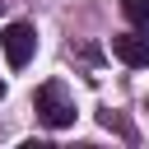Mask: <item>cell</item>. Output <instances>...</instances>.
<instances>
[{
	"instance_id": "cell-1",
	"label": "cell",
	"mask_w": 149,
	"mask_h": 149,
	"mask_svg": "<svg viewBox=\"0 0 149 149\" xmlns=\"http://www.w3.org/2000/svg\"><path fill=\"white\" fill-rule=\"evenodd\" d=\"M33 107H37V121H42V126H51V130H65V126H74V102L65 98V84H56V79L37 88Z\"/></svg>"
},
{
	"instance_id": "cell-2",
	"label": "cell",
	"mask_w": 149,
	"mask_h": 149,
	"mask_svg": "<svg viewBox=\"0 0 149 149\" xmlns=\"http://www.w3.org/2000/svg\"><path fill=\"white\" fill-rule=\"evenodd\" d=\"M0 47H5V61H9L14 70H23V65L33 61V51H37V33H33V23H9V28L0 33Z\"/></svg>"
},
{
	"instance_id": "cell-3",
	"label": "cell",
	"mask_w": 149,
	"mask_h": 149,
	"mask_svg": "<svg viewBox=\"0 0 149 149\" xmlns=\"http://www.w3.org/2000/svg\"><path fill=\"white\" fill-rule=\"evenodd\" d=\"M112 56L121 65H130V70H149V37H144V28L140 33H116L112 37Z\"/></svg>"
},
{
	"instance_id": "cell-4",
	"label": "cell",
	"mask_w": 149,
	"mask_h": 149,
	"mask_svg": "<svg viewBox=\"0 0 149 149\" xmlns=\"http://www.w3.org/2000/svg\"><path fill=\"white\" fill-rule=\"evenodd\" d=\"M121 9H126V19H130L135 28L149 33V0H121Z\"/></svg>"
},
{
	"instance_id": "cell-5",
	"label": "cell",
	"mask_w": 149,
	"mask_h": 149,
	"mask_svg": "<svg viewBox=\"0 0 149 149\" xmlns=\"http://www.w3.org/2000/svg\"><path fill=\"white\" fill-rule=\"evenodd\" d=\"M0 98H5V84H0Z\"/></svg>"
}]
</instances>
